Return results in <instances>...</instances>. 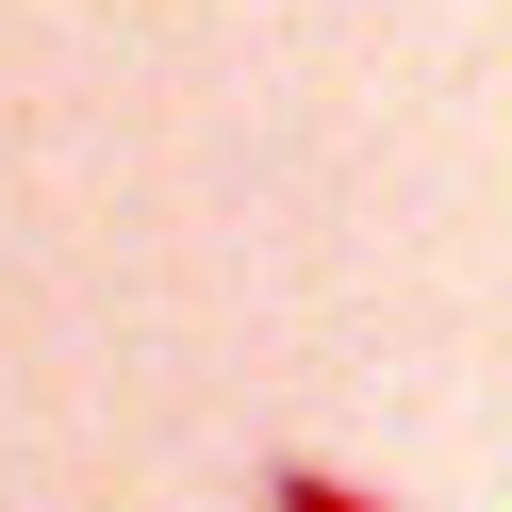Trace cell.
I'll return each instance as SVG.
<instances>
[{
    "label": "cell",
    "instance_id": "cell-1",
    "mask_svg": "<svg viewBox=\"0 0 512 512\" xmlns=\"http://www.w3.org/2000/svg\"><path fill=\"white\" fill-rule=\"evenodd\" d=\"M265 512H397V496H364V479H331V463H265Z\"/></svg>",
    "mask_w": 512,
    "mask_h": 512
}]
</instances>
